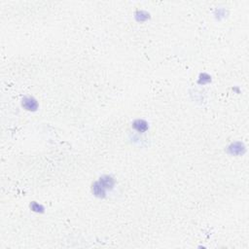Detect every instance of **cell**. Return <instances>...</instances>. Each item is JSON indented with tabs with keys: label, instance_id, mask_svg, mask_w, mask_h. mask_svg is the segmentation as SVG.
<instances>
[{
	"label": "cell",
	"instance_id": "6da1fadb",
	"mask_svg": "<svg viewBox=\"0 0 249 249\" xmlns=\"http://www.w3.org/2000/svg\"><path fill=\"white\" fill-rule=\"evenodd\" d=\"M23 106L28 110H35L37 108V103L32 98H25V102H23Z\"/></svg>",
	"mask_w": 249,
	"mask_h": 249
},
{
	"label": "cell",
	"instance_id": "7a4b0ae2",
	"mask_svg": "<svg viewBox=\"0 0 249 249\" xmlns=\"http://www.w3.org/2000/svg\"><path fill=\"white\" fill-rule=\"evenodd\" d=\"M134 127L139 131H144L147 130V124L144 121H136L134 123Z\"/></svg>",
	"mask_w": 249,
	"mask_h": 249
},
{
	"label": "cell",
	"instance_id": "3957f363",
	"mask_svg": "<svg viewBox=\"0 0 249 249\" xmlns=\"http://www.w3.org/2000/svg\"><path fill=\"white\" fill-rule=\"evenodd\" d=\"M100 185L101 187H105V188H109V187H111L113 185V180L111 178H102L100 181Z\"/></svg>",
	"mask_w": 249,
	"mask_h": 249
}]
</instances>
